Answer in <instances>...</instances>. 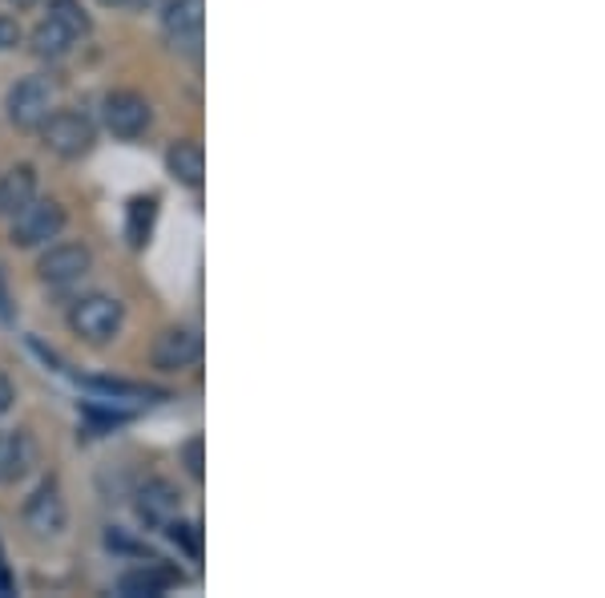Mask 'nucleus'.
<instances>
[{
	"instance_id": "15",
	"label": "nucleus",
	"mask_w": 605,
	"mask_h": 598,
	"mask_svg": "<svg viewBox=\"0 0 605 598\" xmlns=\"http://www.w3.org/2000/svg\"><path fill=\"white\" fill-rule=\"evenodd\" d=\"M73 41H77V36H73L61 21H53V17H45V21L33 29V53L36 57H49V61L65 57V53L73 49Z\"/></svg>"
},
{
	"instance_id": "24",
	"label": "nucleus",
	"mask_w": 605,
	"mask_h": 598,
	"mask_svg": "<svg viewBox=\"0 0 605 598\" xmlns=\"http://www.w3.org/2000/svg\"><path fill=\"white\" fill-rule=\"evenodd\" d=\"M102 4H109V9H114V4H126V0H102Z\"/></svg>"
},
{
	"instance_id": "7",
	"label": "nucleus",
	"mask_w": 605,
	"mask_h": 598,
	"mask_svg": "<svg viewBox=\"0 0 605 598\" xmlns=\"http://www.w3.org/2000/svg\"><path fill=\"white\" fill-rule=\"evenodd\" d=\"M65 522H70L65 497H61V490L53 481H45V485L24 502V526L33 529L36 538H57L61 529H65Z\"/></svg>"
},
{
	"instance_id": "6",
	"label": "nucleus",
	"mask_w": 605,
	"mask_h": 598,
	"mask_svg": "<svg viewBox=\"0 0 605 598\" xmlns=\"http://www.w3.org/2000/svg\"><path fill=\"white\" fill-rule=\"evenodd\" d=\"M89 267H94V255H89L85 243H53L41 255V263H36V275L45 283H53V287H65V283L85 280Z\"/></svg>"
},
{
	"instance_id": "12",
	"label": "nucleus",
	"mask_w": 605,
	"mask_h": 598,
	"mask_svg": "<svg viewBox=\"0 0 605 598\" xmlns=\"http://www.w3.org/2000/svg\"><path fill=\"white\" fill-rule=\"evenodd\" d=\"M174 583H182V578H178L174 570H166V566L153 558V563L138 566V570H126V575L117 578V590L126 598H158L174 587Z\"/></svg>"
},
{
	"instance_id": "13",
	"label": "nucleus",
	"mask_w": 605,
	"mask_h": 598,
	"mask_svg": "<svg viewBox=\"0 0 605 598\" xmlns=\"http://www.w3.org/2000/svg\"><path fill=\"white\" fill-rule=\"evenodd\" d=\"M33 199H36V170L29 162L12 166V170L0 175V219H12Z\"/></svg>"
},
{
	"instance_id": "2",
	"label": "nucleus",
	"mask_w": 605,
	"mask_h": 598,
	"mask_svg": "<svg viewBox=\"0 0 605 598\" xmlns=\"http://www.w3.org/2000/svg\"><path fill=\"white\" fill-rule=\"evenodd\" d=\"M121 319H126V307L121 300L105 292H94V295H82L70 312V328L89 344H105L114 340L117 332H121Z\"/></svg>"
},
{
	"instance_id": "23",
	"label": "nucleus",
	"mask_w": 605,
	"mask_h": 598,
	"mask_svg": "<svg viewBox=\"0 0 605 598\" xmlns=\"http://www.w3.org/2000/svg\"><path fill=\"white\" fill-rule=\"evenodd\" d=\"M4 4H12V9H33L36 0H4Z\"/></svg>"
},
{
	"instance_id": "20",
	"label": "nucleus",
	"mask_w": 605,
	"mask_h": 598,
	"mask_svg": "<svg viewBox=\"0 0 605 598\" xmlns=\"http://www.w3.org/2000/svg\"><path fill=\"white\" fill-rule=\"evenodd\" d=\"M17 45H21V24L12 21V17H0V53H9Z\"/></svg>"
},
{
	"instance_id": "22",
	"label": "nucleus",
	"mask_w": 605,
	"mask_h": 598,
	"mask_svg": "<svg viewBox=\"0 0 605 598\" xmlns=\"http://www.w3.org/2000/svg\"><path fill=\"white\" fill-rule=\"evenodd\" d=\"M12 400H17V388H12L9 376H0V417L12 409Z\"/></svg>"
},
{
	"instance_id": "9",
	"label": "nucleus",
	"mask_w": 605,
	"mask_h": 598,
	"mask_svg": "<svg viewBox=\"0 0 605 598\" xmlns=\"http://www.w3.org/2000/svg\"><path fill=\"white\" fill-rule=\"evenodd\" d=\"M162 29L170 45L194 53L202 45V0H170L162 9Z\"/></svg>"
},
{
	"instance_id": "11",
	"label": "nucleus",
	"mask_w": 605,
	"mask_h": 598,
	"mask_svg": "<svg viewBox=\"0 0 605 598\" xmlns=\"http://www.w3.org/2000/svg\"><path fill=\"white\" fill-rule=\"evenodd\" d=\"M36 465V441L29 429H0V485L21 481Z\"/></svg>"
},
{
	"instance_id": "21",
	"label": "nucleus",
	"mask_w": 605,
	"mask_h": 598,
	"mask_svg": "<svg viewBox=\"0 0 605 598\" xmlns=\"http://www.w3.org/2000/svg\"><path fill=\"white\" fill-rule=\"evenodd\" d=\"M17 319V304H12V292H9V280L0 271V324H12Z\"/></svg>"
},
{
	"instance_id": "10",
	"label": "nucleus",
	"mask_w": 605,
	"mask_h": 598,
	"mask_svg": "<svg viewBox=\"0 0 605 598\" xmlns=\"http://www.w3.org/2000/svg\"><path fill=\"white\" fill-rule=\"evenodd\" d=\"M202 356V340L199 332L190 328H166L158 340H153V368L162 373H182L190 364H199Z\"/></svg>"
},
{
	"instance_id": "16",
	"label": "nucleus",
	"mask_w": 605,
	"mask_h": 598,
	"mask_svg": "<svg viewBox=\"0 0 605 598\" xmlns=\"http://www.w3.org/2000/svg\"><path fill=\"white\" fill-rule=\"evenodd\" d=\"M153 219H158V199L153 195H138L126 211V235L129 246H146L153 235Z\"/></svg>"
},
{
	"instance_id": "1",
	"label": "nucleus",
	"mask_w": 605,
	"mask_h": 598,
	"mask_svg": "<svg viewBox=\"0 0 605 598\" xmlns=\"http://www.w3.org/2000/svg\"><path fill=\"white\" fill-rule=\"evenodd\" d=\"M41 141H45L57 158H82V154L94 150L97 126L82 109H53V114L41 122Z\"/></svg>"
},
{
	"instance_id": "14",
	"label": "nucleus",
	"mask_w": 605,
	"mask_h": 598,
	"mask_svg": "<svg viewBox=\"0 0 605 598\" xmlns=\"http://www.w3.org/2000/svg\"><path fill=\"white\" fill-rule=\"evenodd\" d=\"M166 170L174 175V182L182 187H202V175H206V154L194 138H182L166 150Z\"/></svg>"
},
{
	"instance_id": "17",
	"label": "nucleus",
	"mask_w": 605,
	"mask_h": 598,
	"mask_svg": "<svg viewBox=\"0 0 605 598\" xmlns=\"http://www.w3.org/2000/svg\"><path fill=\"white\" fill-rule=\"evenodd\" d=\"M49 17L65 24V29H70L73 36L89 33V17H85L82 0H49Z\"/></svg>"
},
{
	"instance_id": "5",
	"label": "nucleus",
	"mask_w": 605,
	"mask_h": 598,
	"mask_svg": "<svg viewBox=\"0 0 605 598\" xmlns=\"http://www.w3.org/2000/svg\"><path fill=\"white\" fill-rule=\"evenodd\" d=\"M102 122L114 138H141L153 122L150 102L141 94H129V90H117V94H105L102 102Z\"/></svg>"
},
{
	"instance_id": "4",
	"label": "nucleus",
	"mask_w": 605,
	"mask_h": 598,
	"mask_svg": "<svg viewBox=\"0 0 605 598\" xmlns=\"http://www.w3.org/2000/svg\"><path fill=\"white\" fill-rule=\"evenodd\" d=\"M9 122L21 129H33L53 114V82L49 77H21L4 97Z\"/></svg>"
},
{
	"instance_id": "8",
	"label": "nucleus",
	"mask_w": 605,
	"mask_h": 598,
	"mask_svg": "<svg viewBox=\"0 0 605 598\" xmlns=\"http://www.w3.org/2000/svg\"><path fill=\"white\" fill-rule=\"evenodd\" d=\"M134 505H138V517L146 526L166 529V522H174V517L182 514V490H178L174 481L153 478L138 490V502Z\"/></svg>"
},
{
	"instance_id": "19",
	"label": "nucleus",
	"mask_w": 605,
	"mask_h": 598,
	"mask_svg": "<svg viewBox=\"0 0 605 598\" xmlns=\"http://www.w3.org/2000/svg\"><path fill=\"white\" fill-rule=\"evenodd\" d=\"M182 461H187L190 478L202 481V473H206V470H202V441H199V437H194V441H187V449H182Z\"/></svg>"
},
{
	"instance_id": "18",
	"label": "nucleus",
	"mask_w": 605,
	"mask_h": 598,
	"mask_svg": "<svg viewBox=\"0 0 605 598\" xmlns=\"http://www.w3.org/2000/svg\"><path fill=\"white\" fill-rule=\"evenodd\" d=\"M166 534L182 546V550L190 554V558H199L202 554V534H199V526H190V522H182V517H174V522H166Z\"/></svg>"
},
{
	"instance_id": "3",
	"label": "nucleus",
	"mask_w": 605,
	"mask_h": 598,
	"mask_svg": "<svg viewBox=\"0 0 605 598\" xmlns=\"http://www.w3.org/2000/svg\"><path fill=\"white\" fill-rule=\"evenodd\" d=\"M65 231V207L53 199H33L12 214V246H45Z\"/></svg>"
}]
</instances>
